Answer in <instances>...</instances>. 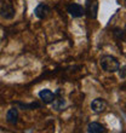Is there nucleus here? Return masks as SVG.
Here are the masks:
<instances>
[{
  "label": "nucleus",
  "instance_id": "f257e3e1",
  "mask_svg": "<svg viewBox=\"0 0 126 133\" xmlns=\"http://www.w3.org/2000/svg\"><path fill=\"white\" fill-rule=\"evenodd\" d=\"M99 65L107 73H115L120 68V63L118 58H115L114 56H110V55H105L102 57L99 61Z\"/></svg>",
  "mask_w": 126,
  "mask_h": 133
},
{
  "label": "nucleus",
  "instance_id": "f03ea898",
  "mask_svg": "<svg viewBox=\"0 0 126 133\" xmlns=\"http://www.w3.org/2000/svg\"><path fill=\"white\" fill-rule=\"evenodd\" d=\"M15 7L11 0H0V16L5 19H11L15 17Z\"/></svg>",
  "mask_w": 126,
  "mask_h": 133
},
{
  "label": "nucleus",
  "instance_id": "7ed1b4c3",
  "mask_svg": "<svg viewBox=\"0 0 126 133\" xmlns=\"http://www.w3.org/2000/svg\"><path fill=\"white\" fill-rule=\"evenodd\" d=\"M85 14L89 16V18H97V12H98V1L97 0H86L85 4Z\"/></svg>",
  "mask_w": 126,
  "mask_h": 133
},
{
  "label": "nucleus",
  "instance_id": "20e7f679",
  "mask_svg": "<svg viewBox=\"0 0 126 133\" xmlns=\"http://www.w3.org/2000/svg\"><path fill=\"white\" fill-rule=\"evenodd\" d=\"M91 109L96 114H101L107 109V102L103 98H96L91 102Z\"/></svg>",
  "mask_w": 126,
  "mask_h": 133
},
{
  "label": "nucleus",
  "instance_id": "39448f33",
  "mask_svg": "<svg viewBox=\"0 0 126 133\" xmlns=\"http://www.w3.org/2000/svg\"><path fill=\"white\" fill-rule=\"evenodd\" d=\"M67 11L69 12L70 16H73V17H75V18L81 17L83 15H85L84 7L81 6V5H79V4H74V3L70 4V5H68Z\"/></svg>",
  "mask_w": 126,
  "mask_h": 133
},
{
  "label": "nucleus",
  "instance_id": "423d86ee",
  "mask_svg": "<svg viewBox=\"0 0 126 133\" xmlns=\"http://www.w3.org/2000/svg\"><path fill=\"white\" fill-rule=\"evenodd\" d=\"M39 97H40V99H41L45 104H50V103H52L53 99L56 98L55 93H53L51 90H47V88L41 90V91L39 92Z\"/></svg>",
  "mask_w": 126,
  "mask_h": 133
},
{
  "label": "nucleus",
  "instance_id": "0eeeda50",
  "mask_svg": "<svg viewBox=\"0 0 126 133\" xmlns=\"http://www.w3.org/2000/svg\"><path fill=\"white\" fill-rule=\"evenodd\" d=\"M49 12H50V7L46 4H39L34 10L35 16L38 18H40V19H44V18L47 17Z\"/></svg>",
  "mask_w": 126,
  "mask_h": 133
},
{
  "label": "nucleus",
  "instance_id": "6e6552de",
  "mask_svg": "<svg viewBox=\"0 0 126 133\" xmlns=\"http://www.w3.org/2000/svg\"><path fill=\"white\" fill-rule=\"evenodd\" d=\"M6 121L11 125H16L18 122V110L16 108L9 109V111L6 112Z\"/></svg>",
  "mask_w": 126,
  "mask_h": 133
},
{
  "label": "nucleus",
  "instance_id": "1a4fd4ad",
  "mask_svg": "<svg viewBox=\"0 0 126 133\" xmlns=\"http://www.w3.org/2000/svg\"><path fill=\"white\" fill-rule=\"evenodd\" d=\"M105 128L103 125L98 122H90L87 126V132L90 133H102V132H105Z\"/></svg>",
  "mask_w": 126,
  "mask_h": 133
},
{
  "label": "nucleus",
  "instance_id": "9d476101",
  "mask_svg": "<svg viewBox=\"0 0 126 133\" xmlns=\"http://www.w3.org/2000/svg\"><path fill=\"white\" fill-rule=\"evenodd\" d=\"M66 105H67V103L63 98H57V99L55 98L53 102H52V107L56 111H61V110H63V109L66 108Z\"/></svg>",
  "mask_w": 126,
  "mask_h": 133
},
{
  "label": "nucleus",
  "instance_id": "9b49d317",
  "mask_svg": "<svg viewBox=\"0 0 126 133\" xmlns=\"http://www.w3.org/2000/svg\"><path fill=\"white\" fill-rule=\"evenodd\" d=\"M113 35L118 41H124L125 40V30L121 28H114L113 30Z\"/></svg>",
  "mask_w": 126,
  "mask_h": 133
},
{
  "label": "nucleus",
  "instance_id": "f8f14e48",
  "mask_svg": "<svg viewBox=\"0 0 126 133\" xmlns=\"http://www.w3.org/2000/svg\"><path fill=\"white\" fill-rule=\"evenodd\" d=\"M18 104L21 105L22 108L30 109V110H33V109H35V108H40V107H41L40 103H38V102H34V103H30V104H23V103H18Z\"/></svg>",
  "mask_w": 126,
  "mask_h": 133
},
{
  "label": "nucleus",
  "instance_id": "ddd939ff",
  "mask_svg": "<svg viewBox=\"0 0 126 133\" xmlns=\"http://www.w3.org/2000/svg\"><path fill=\"white\" fill-rule=\"evenodd\" d=\"M119 76L121 77V79H123V80H125V77H126V73H125V70H126V66L125 65H123V68H121V69H120L119 68Z\"/></svg>",
  "mask_w": 126,
  "mask_h": 133
}]
</instances>
